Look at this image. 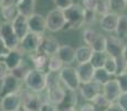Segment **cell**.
I'll return each mask as SVG.
<instances>
[{"instance_id": "cell-55", "label": "cell", "mask_w": 127, "mask_h": 111, "mask_svg": "<svg viewBox=\"0 0 127 111\" xmlns=\"http://www.w3.org/2000/svg\"><path fill=\"white\" fill-rule=\"evenodd\" d=\"M0 102H1V98H0Z\"/></svg>"}, {"instance_id": "cell-39", "label": "cell", "mask_w": 127, "mask_h": 111, "mask_svg": "<svg viewBox=\"0 0 127 111\" xmlns=\"http://www.w3.org/2000/svg\"><path fill=\"white\" fill-rule=\"evenodd\" d=\"M96 11L92 10H85V24L92 26L96 21Z\"/></svg>"}, {"instance_id": "cell-2", "label": "cell", "mask_w": 127, "mask_h": 111, "mask_svg": "<svg viewBox=\"0 0 127 111\" xmlns=\"http://www.w3.org/2000/svg\"><path fill=\"white\" fill-rule=\"evenodd\" d=\"M23 82L27 89L31 92H42L44 89H46V73L35 69H30L24 77Z\"/></svg>"}, {"instance_id": "cell-3", "label": "cell", "mask_w": 127, "mask_h": 111, "mask_svg": "<svg viewBox=\"0 0 127 111\" xmlns=\"http://www.w3.org/2000/svg\"><path fill=\"white\" fill-rule=\"evenodd\" d=\"M46 22V30L51 32H59L61 30H64L66 21H65L64 12L60 9H53L49 11L45 17Z\"/></svg>"}, {"instance_id": "cell-21", "label": "cell", "mask_w": 127, "mask_h": 111, "mask_svg": "<svg viewBox=\"0 0 127 111\" xmlns=\"http://www.w3.org/2000/svg\"><path fill=\"white\" fill-rule=\"evenodd\" d=\"M31 61H32L33 69L35 70L42 71V72H45V70H48L49 57L45 56L44 53L38 51V52L31 55Z\"/></svg>"}, {"instance_id": "cell-4", "label": "cell", "mask_w": 127, "mask_h": 111, "mask_svg": "<svg viewBox=\"0 0 127 111\" xmlns=\"http://www.w3.org/2000/svg\"><path fill=\"white\" fill-rule=\"evenodd\" d=\"M59 75H60L61 82L66 87L67 90L75 91L76 92V90L80 89L81 82H80L79 76H77L76 69L75 68H73L71 66H65L59 72Z\"/></svg>"}, {"instance_id": "cell-24", "label": "cell", "mask_w": 127, "mask_h": 111, "mask_svg": "<svg viewBox=\"0 0 127 111\" xmlns=\"http://www.w3.org/2000/svg\"><path fill=\"white\" fill-rule=\"evenodd\" d=\"M17 6H18L20 14L27 17V18L35 13V0H19L17 2Z\"/></svg>"}, {"instance_id": "cell-34", "label": "cell", "mask_w": 127, "mask_h": 111, "mask_svg": "<svg viewBox=\"0 0 127 111\" xmlns=\"http://www.w3.org/2000/svg\"><path fill=\"white\" fill-rule=\"evenodd\" d=\"M96 13L101 14L102 17L105 16V14L109 13L111 11V4H109V0H98L96 6Z\"/></svg>"}, {"instance_id": "cell-22", "label": "cell", "mask_w": 127, "mask_h": 111, "mask_svg": "<svg viewBox=\"0 0 127 111\" xmlns=\"http://www.w3.org/2000/svg\"><path fill=\"white\" fill-rule=\"evenodd\" d=\"M65 93L66 90H64L62 87H57V88H52V89H48V93H46V97H48L49 102L53 103L54 106H59L61 102L63 101L65 97Z\"/></svg>"}, {"instance_id": "cell-13", "label": "cell", "mask_w": 127, "mask_h": 111, "mask_svg": "<svg viewBox=\"0 0 127 111\" xmlns=\"http://www.w3.org/2000/svg\"><path fill=\"white\" fill-rule=\"evenodd\" d=\"M60 47V43L55 38H53V37H43L42 43H41L39 51L44 53L45 56H48L50 58L52 56L58 55Z\"/></svg>"}, {"instance_id": "cell-48", "label": "cell", "mask_w": 127, "mask_h": 111, "mask_svg": "<svg viewBox=\"0 0 127 111\" xmlns=\"http://www.w3.org/2000/svg\"><path fill=\"white\" fill-rule=\"evenodd\" d=\"M95 107V106H94ZM95 111H107V108L104 107H95Z\"/></svg>"}, {"instance_id": "cell-54", "label": "cell", "mask_w": 127, "mask_h": 111, "mask_svg": "<svg viewBox=\"0 0 127 111\" xmlns=\"http://www.w3.org/2000/svg\"><path fill=\"white\" fill-rule=\"evenodd\" d=\"M125 1H126V4H127V0H125Z\"/></svg>"}, {"instance_id": "cell-7", "label": "cell", "mask_w": 127, "mask_h": 111, "mask_svg": "<svg viewBox=\"0 0 127 111\" xmlns=\"http://www.w3.org/2000/svg\"><path fill=\"white\" fill-rule=\"evenodd\" d=\"M43 34H36L33 32H29L26 37L20 41V46L19 48L21 49V51L23 52H28V53H33L38 52L40 46L42 43L43 40Z\"/></svg>"}, {"instance_id": "cell-42", "label": "cell", "mask_w": 127, "mask_h": 111, "mask_svg": "<svg viewBox=\"0 0 127 111\" xmlns=\"http://www.w3.org/2000/svg\"><path fill=\"white\" fill-rule=\"evenodd\" d=\"M40 111H58V110H57V106H54L53 103L45 100V101H43L42 105H41Z\"/></svg>"}, {"instance_id": "cell-18", "label": "cell", "mask_w": 127, "mask_h": 111, "mask_svg": "<svg viewBox=\"0 0 127 111\" xmlns=\"http://www.w3.org/2000/svg\"><path fill=\"white\" fill-rule=\"evenodd\" d=\"M103 87H104L103 93H104L105 97L107 98V100H108L111 103L116 102L117 99H118V97H119V95L122 93L121 88H119L116 79H112L108 83H106V85L103 86Z\"/></svg>"}, {"instance_id": "cell-44", "label": "cell", "mask_w": 127, "mask_h": 111, "mask_svg": "<svg viewBox=\"0 0 127 111\" xmlns=\"http://www.w3.org/2000/svg\"><path fill=\"white\" fill-rule=\"evenodd\" d=\"M8 68L6 67V65H4V62L2 60H0V80H2V79L4 78V76L7 75L8 72Z\"/></svg>"}, {"instance_id": "cell-20", "label": "cell", "mask_w": 127, "mask_h": 111, "mask_svg": "<svg viewBox=\"0 0 127 111\" xmlns=\"http://www.w3.org/2000/svg\"><path fill=\"white\" fill-rule=\"evenodd\" d=\"M58 57L62 60L64 65L70 66L75 61V49L66 44L61 46L58 51Z\"/></svg>"}, {"instance_id": "cell-15", "label": "cell", "mask_w": 127, "mask_h": 111, "mask_svg": "<svg viewBox=\"0 0 127 111\" xmlns=\"http://www.w3.org/2000/svg\"><path fill=\"white\" fill-rule=\"evenodd\" d=\"M23 51H21L20 49H16V50H11L10 53L3 58V62L6 67L8 68L9 71H13L14 69H17L21 63L23 62Z\"/></svg>"}, {"instance_id": "cell-51", "label": "cell", "mask_w": 127, "mask_h": 111, "mask_svg": "<svg viewBox=\"0 0 127 111\" xmlns=\"http://www.w3.org/2000/svg\"><path fill=\"white\" fill-rule=\"evenodd\" d=\"M2 4H3V0H0V7H2Z\"/></svg>"}, {"instance_id": "cell-26", "label": "cell", "mask_w": 127, "mask_h": 111, "mask_svg": "<svg viewBox=\"0 0 127 111\" xmlns=\"http://www.w3.org/2000/svg\"><path fill=\"white\" fill-rule=\"evenodd\" d=\"M115 32H116V37L119 38L121 40L127 39V14L125 13L119 14L118 23H117V28Z\"/></svg>"}, {"instance_id": "cell-50", "label": "cell", "mask_w": 127, "mask_h": 111, "mask_svg": "<svg viewBox=\"0 0 127 111\" xmlns=\"http://www.w3.org/2000/svg\"><path fill=\"white\" fill-rule=\"evenodd\" d=\"M0 111H4V109L2 108V106H1V103H0Z\"/></svg>"}, {"instance_id": "cell-53", "label": "cell", "mask_w": 127, "mask_h": 111, "mask_svg": "<svg viewBox=\"0 0 127 111\" xmlns=\"http://www.w3.org/2000/svg\"><path fill=\"white\" fill-rule=\"evenodd\" d=\"M19 1V0H14V2H16V3H17V2H18Z\"/></svg>"}, {"instance_id": "cell-31", "label": "cell", "mask_w": 127, "mask_h": 111, "mask_svg": "<svg viewBox=\"0 0 127 111\" xmlns=\"http://www.w3.org/2000/svg\"><path fill=\"white\" fill-rule=\"evenodd\" d=\"M61 79L59 72H48L46 73V90L52 88L60 87Z\"/></svg>"}, {"instance_id": "cell-38", "label": "cell", "mask_w": 127, "mask_h": 111, "mask_svg": "<svg viewBox=\"0 0 127 111\" xmlns=\"http://www.w3.org/2000/svg\"><path fill=\"white\" fill-rule=\"evenodd\" d=\"M53 1L57 6V9H60L62 11L66 10L74 4V0H53Z\"/></svg>"}, {"instance_id": "cell-29", "label": "cell", "mask_w": 127, "mask_h": 111, "mask_svg": "<svg viewBox=\"0 0 127 111\" xmlns=\"http://www.w3.org/2000/svg\"><path fill=\"white\" fill-rule=\"evenodd\" d=\"M106 44H107V38L99 33L91 46V48L93 52H106Z\"/></svg>"}, {"instance_id": "cell-52", "label": "cell", "mask_w": 127, "mask_h": 111, "mask_svg": "<svg viewBox=\"0 0 127 111\" xmlns=\"http://www.w3.org/2000/svg\"><path fill=\"white\" fill-rule=\"evenodd\" d=\"M124 71H125V72H127V62H126V65H125V69H124Z\"/></svg>"}, {"instance_id": "cell-17", "label": "cell", "mask_w": 127, "mask_h": 111, "mask_svg": "<svg viewBox=\"0 0 127 111\" xmlns=\"http://www.w3.org/2000/svg\"><path fill=\"white\" fill-rule=\"evenodd\" d=\"M12 27H13V30L16 34L18 36V38L20 39V41L22 40L24 37L30 32V29H29V23H28V18L22 16V14H19L16 18V20L12 22Z\"/></svg>"}, {"instance_id": "cell-37", "label": "cell", "mask_w": 127, "mask_h": 111, "mask_svg": "<svg viewBox=\"0 0 127 111\" xmlns=\"http://www.w3.org/2000/svg\"><path fill=\"white\" fill-rule=\"evenodd\" d=\"M116 81L118 83L119 88H121L122 93H127V72L123 71V72L116 75Z\"/></svg>"}, {"instance_id": "cell-5", "label": "cell", "mask_w": 127, "mask_h": 111, "mask_svg": "<svg viewBox=\"0 0 127 111\" xmlns=\"http://www.w3.org/2000/svg\"><path fill=\"white\" fill-rule=\"evenodd\" d=\"M0 38L4 41L10 50H16L20 46V39L16 34L11 22H2L0 24Z\"/></svg>"}, {"instance_id": "cell-35", "label": "cell", "mask_w": 127, "mask_h": 111, "mask_svg": "<svg viewBox=\"0 0 127 111\" xmlns=\"http://www.w3.org/2000/svg\"><path fill=\"white\" fill-rule=\"evenodd\" d=\"M109 4H111V11L115 12L117 14L121 11L126 10L127 8L125 0H109Z\"/></svg>"}, {"instance_id": "cell-6", "label": "cell", "mask_w": 127, "mask_h": 111, "mask_svg": "<svg viewBox=\"0 0 127 111\" xmlns=\"http://www.w3.org/2000/svg\"><path fill=\"white\" fill-rule=\"evenodd\" d=\"M21 91V80L18 79L12 73H7L1 80L0 86V98H3L8 95Z\"/></svg>"}, {"instance_id": "cell-46", "label": "cell", "mask_w": 127, "mask_h": 111, "mask_svg": "<svg viewBox=\"0 0 127 111\" xmlns=\"http://www.w3.org/2000/svg\"><path fill=\"white\" fill-rule=\"evenodd\" d=\"M80 111H95V107L93 103H85L81 107Z\"/></svg>"}, {"instance_id": "cell-30", "label": "cell", "mask_w": 127, "mask_h": 111, "mask_svg": "<svg viewBox=\"0 0 127 111\" xmlns=\"http://www.w3.org/2000/svg\"><path fill=\"white\" fill-rule=\"evenodd\" d=\"M64 67V63L62 62L58 55L52 56L49 58V63H48V71L49 72H60Z\"/></svg>"}, {"instance_id": "cell-36", "label": "cell", "mask_w": 127, "mask_h": 111, "mask_svg": "<svg viewBox=\"0 0 127 111\" xmlns=\"http://www.w3.org/2000/svg\"><path fill=\"white\" fill-rule=\"evenodd\" d=\"M92 103L95 107H104V108H108L111 106V102L107 100V98L104 96V93H98L96 97L93 99Z\"/></svg>"}, {"instance_id": "cell-45", "label": "cell", "mask_w": 127, "mask_h": 111, "mask_svg": "<svg viewBox=\"0 0 127 111\" xmlns=\"http://www.w3.org/2000/svg\"><path fill=\"white\" fill-rule=\"evenodd\" d=\"M107 111H125V110H124L117 102H113V103H111V106H109L108 108H107Z\"/></svg>"}, {"instance_id": "cell-8", "label": "cell", "mask_w": 127, "mask_h": 111, "mask_svg": "<svg viewBox=\"0 0 127 111\" xmlns=\"http://www.w3.org/2000/svg\"><path fill=\"white\" fill-rule=\"evenodd\" d=\"M21 98H22V106L29 111H40V107L43 101H41L40 97L34 92H31L28 89L21 90Z\"/></svg>"}, {"instance_id": "cell-23", "label": "cell", "mask_w": 127, "mask_h": 111, "mask_svg": "<svg viewBox=\"0 0 127 111\" xmlns=\"http://www.w3.org/2000/svg\"><path fill=\"white\" fill-rule=\"evenodd\" d=\"M93 55V50L90 46H81L75 50V61L77 65L80 63H86L91 61Z\"/></svg>"}, {"instance_id": "cell-9", "label": "cell", "mask_w": 127, "mask_h": 111, "mask_svg": "<svg viewBox=\"0 0 127 111\" xmlns=\"http://www.w3.org/2000/svg\"><path fill=\"white\" fill-rule=\"evenodd\" d=\"M124 42L116 36H111L107 38V44H106V53L109 57L113 58H119L123 56V50H124Z\"/></svg>"}, {"instance_id": "cell-33", "label": "cell", "mask_w": 127, "mask_h": 111, "mask_svg": "<svg viewBox=\"0 0 127 111\" xmlns=\"http://www.w3.org/2000/svg\"><path fill=\"white\" fill-rule=\"evenodd\" d=\"M98 34L99 33H97L94 29H91V28L85 29L84 32H83V40H84L85 44L91 47L93 44V42L95 41V39L97 38V36H98Z\"/></svg>"}, {"instance_id": "cell-49", "label": "cell", "mask_w": 127, "mask_h": 111, "mask_svg": "<svg viewBox=\"0 0 127 111\" xmlns=\"http://www.w3.org/2000/svg\"><path fill=\"white\" fill-rule=\"evenodd\" d=\"M17 111H29V110H27V109H26V108H24V107H23V106H21V107H20V108H19V109H18V110H17Z\"/></svg>"}, {"instance_id": "cell-40", "label": "cell", "mask_w": 127, "mask_h": 111, "mask_svg": "<svg viewBox=\"0 0 127 111\" xmlns=\"http://www.w3.org/2000/svg\"><path fill=\"white\" fill-rule=\"evenodd\" d=\"M97 2H98V0H82L83 8L85 10H92V11L96 10Z\"/></svg>"}, {"instance_id": "cell-41", "label": "cell", "mask_w": 127, "mask_h": 111, "mask_svg": "<svg viewBox=\"0 0 127 111\" xmlns=\"http://www.w3.org/2000/svg\"><path fill=\"white\" fill-rule=\"evenodd\" d=\"M10 49L7 47V44L4 43V41L2 40L1 38H0V58H6L7 56L10 53Z\"/></svg>"}, {"instance_id": "cell-16", "label": "cell", "mask_w": 127, "mask_h": 111, "mask_svg": "<svg viewBox=\"0 0 127 111\" xmlns=\"http://www.w3.org/2000/svg\"><path fill=\"white\" fill-rule=\"evenodd\" d=\"M119 14L115 12H109V13L105 14L99 20V26H101L102 30L106 31V32H114L116 31L117 23H118Z\"/></svg>"}, {"instance_id": "cell-12", "label": "cell", "mask_w": 127, "mask_h": 111, "mask_svg": "<svg viewBox=\"0 0 127 111\" xmlns=\"http://www.w3.org/2000/svg\"><path fill=\"white\" fill-rule=\"evenodd\" d=\"M1 106L4 111H17L22 106V98L20 92L11 93L1 98Z\"/></svg>"}, {"instance_id": "cell-47", "label": "cell", "mask_w": 127, "mask_h": 111, "mask_svg": "<svg viewBox=\"0 0 127 111\" xmlns=\"http://www.w3.org/2000/svg\"><path fill=\"white\" fill-rule=\"evenodd\" d=\"M123 58L124 60L127 62V43H125V46H124V50H123Z\"/></svg>"}, {"instance_id": "cell-14", "label": "cell", "mask_w": 127, "mask_h": 111, "mask_svg": "<svg viewBox=\"0 0 127 111\" xmlns=\"http://www.w3.org/2000/svg\"><path fill=\"white\" fill-rule=\"evenodd\" d=\"M76 72L79 76L80 82L82 83H89L93 81L94 79V73H95V68L91 65V62H86V63H80L77 65L76 68Z\"/></svg>"}, {"instance_id": "cell-27", "label": "cell", "mask_w": 127, "mask_h": 111, "mask_svg": "<svg viewBox=\"0 0 127 111\" xmlns=\"http://www.w3.org/2000/svg\"><path fill=\"white\" fill-rule=\"evenodd\" d=\"M113 76L109 75L104 68H99V69H95V73H94V79L93 80L95 82H97L101 86H105L106 83H108L112 80Z\"/></svg>"}, {"instance_id": "cell-19", "label": "cell", "mask_w": 127, "mask_h": 111, "mask_svg": "<svg viewBox=\"0 0 127 111\" xmlns=\"http://www.w3.org/2000/svg\"><path fill=\"white\" fill-rule=\"evenodd\" d=\"M77 103V96L75 91H71L66 89V93L63 101L59 106H57L58 111H66L70 109H75Z\"/></svg>"}, {"instance_id": "cell-11", "label": "cell", "mask_w": 127, "mask_h": 111, "mask_svg": "<svg viewBox=\"0 0 127 111\" xmlns=\"http://www.w3.org/2000/svg\"><path fill=\"white\" fill-rule=\"evenodd\" d=\"M101 88L102 86L98 85L97 82H95L94 80L91 81L89 83H82L80 86V92H81L83 99H85L86 101H93L95 97L98 93H101Z\"/></svg>"}, {"instance_id": "cell-32", "label": "cell", "mask_w": 127, "mask_h": 111, "mask_svg": "<svg viewBox=\"0 0 127 111\" xmlns=\"http://www.w3.org/2000/svg\"><path fill=\"white\" fill-rule=\"evenodd\" d=\"M104 69L112 76H115L118 73V67H117V61L115 58L113 57H107V60L105 62V66H104Z\"/></svg>"}, {"instance_id": "cell-1", "label": "cell", "mask_w": 127, "mask_h": 111, "mask_svg": "<svg viewBox=\"0 0 127 111\" xmlns=\"http://www.w3.org/2000/svg\"><path fill=\"white\" fill-rule=\"evenodd\" d=\"M63 12L66 21L64 29L66 30H77L85 24V9L80 4L74 3Z\"/></svg>"}, {"instance_id": "cell-10", "label": "cell", "mask_w": 127, "mask_h": 111, "mask_svg": "<svg viewBox=\"0 0 127 111\" xmlns=\"http://www.w3.org/2000/svg\"><path fill=\"white\" fill-rule=\"evenodd\" d=\"M28 23H29L30 32L36 34H43L46 30L45 17H43L40 13H33L31 17H29Z\"/></svg>"}, {"instance_id": "cell-25", "label": "cell", "mask_w": 127, "mask_h": 111, "mask_svg": "<svg viewBox=\"0 0 127 111\" xmlns=\"http://www.w3.org/2000/svg\"><path fill=\"white\" fill-rule=\"evenodd\" d=\"M1 14L3 17V19L6 20V22H13L16 20V18L20 14L18 9L17 3H12V4H7V6H2L1 7Z\"/></svg>"}, {"instance_id": "cell-28", "label": "cell", "mask_w": 127, "mask_h": 111, "mask_svg": "<svg viewBox=\"0 0 127 111\" xmlns=\"http://www.w3.org/2000/svg\"><path fill=\"white\" fill-rule=\"evenodd\" d=\"M107 57H108V55L106 52H93L90 62L95 69L104 68L105 62L107 60Z\"/></svg>"}, {"instance_id": "cell-43", "label": "cell", "mask_w": 127, "mask_h": 111, "mask_svg": "<svg viewBox=\"0 0 127 111\" xmlns=\"http://www.w3.org/2000/svg\"><path fill=\"white\" fill-rule=\"evenodd\" d=\"M116 102L125 111H127V93H121Z\"/></svg>"}]
</instances>
